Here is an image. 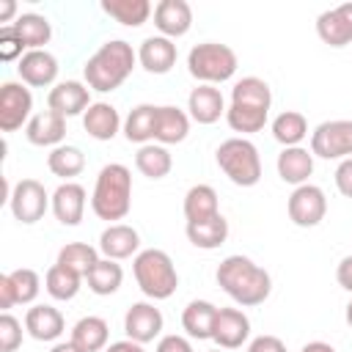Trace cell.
<instances>
[{
  "mask_svg": "<svg viewBox=\"0 0 352 352\" xmlns=\"http://www.w3.org/2000/svg\"><path fill=\"white\" fill-rule=\"evenodd\" d=\"M217 286L242 308H253V305H261L270 292H272V278L264 267H258L253 258L242 256V253H234V256H226L220 264H217Z\"/></svg>",
  "mask_w": 352,
  "mask_h": 352,
  "instance_id": "cell-1",
  "label": "cell"
},
{
  "mask_svg": "<svg viewBox=\"0 0 352 352\" xmlns=\"http://www.w3.org/2000/svg\"><path fill=\"white\" fill-rule=\"evenodd\" d=\"M135 63H138V52L132 50V44L124 38H110L85 60L82 66L85 85L99 94H110L124 85Z\"/></svg>",
  "mask_w": 352,
  "mask_h": 352,
  "instance_id": "cell-2",
  "label": "cell"
},
{
  "mask_svg": "<svg viewBox=\"0 0 352 352\" xmlns=\"http://www.w3.org/2000/svg\"><path fill=\"white\" fill-rule=\"evenodd\" d=\"M132 206V173L121 162H110L99 170L94 192H91V209L99 220H107L110 226L116 220H124Z\"/></svg>",
  "mask_w": 352,
  "mask_h": 352,
  "instance_id": "cell-3",
  "label": "cell"
},
{
  "mask_svg": "<svg viewBox=\"0 0 352 352\" xmlns=\"http://www.w3.org/2000/svg\"><path fill=\"white\" fill-rule=\"evenodd\" d=\"M132 272L140 292L151 300H168L179 286V272L173 267V258L160 248L140 250L132 261Z\"/></svg>",
  "mask_w": 352,
  "mask_h": 352,
  "instance_id": "cell-4",
  "label": "cell"
},
{
  "mask_svg": "<svg viewBox=\"0 0 352 352\" xmlns=\"http://www.w3.org/2000/svg\"><path fill=\"white\" fill-rule=\"evenodd\" d=\"M236 66H239L236 52L220 41H204L187 52V72L201 85H217L231 80L236 74Z\"/></svg>",
  "mask_w": 352,
  "mask_h": 352,
  "instance_id": "cell-5",
  "label": "cell"
},
{
  "mask_svg": "<svg viewBox=\"0 0 352 352\" xmlns=\"http://www.w3.org/2000/svg\"><path fill=\"white\" fill-rule=\"evenodd\" d=\"M217 168L236 184V187H253L261 179V157L258 148L248 138H228L214 151Z\"/></svg>",
  "mask_w": 352,
  "mask_h": 352,
  "instance_id": "cell-6",
  "label": "cell"
},
{
  "mask_svg": "<svg viewBox=\"0 0 352 352\" xmlns=\"http://www.w3.org/2000/svg\"><path fill=\"white\" fill-rule=\"evenodd\" d=\"M311 154L322 160H349L352 157V118L322 121L311 132Z\"/></svg>",
  "mask_w": 352,
  "mask_h": 352,
  "instance_id": "cell-7",
  "label": "cell"
},
{
  "mask_svg": "<svg viewBox=\"0 0 352 352\" xmlns=\"http://www.w3.org/2000/svg\"><path fill=\"white\" fill-rule=\"evenodd\" d=\"M8 206H11V214L19 223L33 226L52 206V195L44 190V184L38 179H22V182L14 184L11 198H8Z\"/></svg>",
  "mask_w": 352,
  "mask_h": 352,
  "instance_id": "cell-8",
  "label": "cell"
},
{
  "mask_svg": "<svg viewBox=\"0 0 352 352\" xmlns=\"http://www.w3.org/2000/svg\"><path fill=\"white\" fill-rule=\"evenodd\" d=\"M289 220L300 228H314L324 220L327 214V198H324V190L316 187V184H300L294 187V192L289 195Z\"/></svg>",
  "mask_w": 352,
  "mask_h": 352,
  "instance_id": "cell-9",
  "label": "cell"
},
{
  "mask_svg": "<svg viewBox=\"0 0 352 352\" xmlns=\"http://www.w3.org/2000/svg\"><path fill=\"white\" fill-rule=\"evenodd\" d=\"M33 110V94L25 88V82H3L0 88V129L3 132H16L28 121Z\"/></svg>",
  "mask_w": 352,
  "mask_h": 352,
  "instance_id": "cell-10",
  "label": "cell"
},
{
  "mask_svg": "<svg viewBox=\"0 0 352 352\" xmlns=\"http://www.w3.org/2000/svg\"><path fill=\"white\" fill-rule=\"evenodd\" d=\"M91 88L80 80H63V82H55L52 91L47 94V107L55 110L58 116L63 118H72V116H82L88 107H91Z\"/></svg>",
  "mask_w": 352,
  "mask_h": 352,
  "instance_id": "cell-11",
  "label": "cell"
},
{
  "mask_svg": "<svg viewBox=\"0 0 352 352\" xmlns=\"http://www.w3.org/2000/svg\"><path fill=\"white\" fill-rule=\"evenodd\" d=\"M162 311L154 308V302H132L124 314V333L126 338L138 344H148L162 333Z\"/></svg>",
  "mask_w": 352,
  "mask_h": 352,
  "instance_id": "cell-12",
  "label": "cell"
},
{
  "mask_svg": "<svg viewBox=\"0 0 352 352\" xmlns=\"http://www.w3.org/2000/svg\"><path fill=\"white\" fill-rule=\"evenodd\" d=\"M16 72H19L25 85L47 88L58 77V58L52 52H47V50H28L16 63Z\"/></svg>",
  "mask_w": 352,
  "mask_h": 352,
  "instance_id": "cell-13",
  "label": "cell"
},
{
  "mask_svg": "<svg viewBox=\"0 0 352 352\" xmlns=\"http://www.w3.org/2000/svg\"><path fill=\"white\" fill-rule=\"evenodd\" d=\"M250 336V319L239 308H217L212 341L220 349H239Z\"/></svg>",
  "mask_w": 352,
  "mask_h": 352,
  "instance_id": "cell-14",
  "label": "cell"
},
{
  "mask_svg": "<svg viewBox=\"0 0 352 352\" xmlns=\"http://www.w3.org/2000/svg\"><path fill=\"white\" fill-rule=\"evenodd\" d=\"M176 58H179L176 44L173 38H165V36H148L138 47V63L148 74H168L176 66Z\"/></svg>",
  "mask_w": 352,
  "mask_h": 352,
  "instance_id": "cell-15",
  "label": "cell"
},
{
  "mask_svg": "<svg viewBox=\"0 0 352 352\" xmlns=\"http://www.w3.org/2000/svg\"><path fill=\"white\" fill-rule=\"evenodd\" d=\"M154 25L160 36L179 38L192 28V8L184 0H160L154 6Z\"/></svg>",
  "mask_w": 352,
  "mask_h": 352,
  "instance_id": "cell-16",
  "label": "cell"
},
{
  "mask_svg": "<svg viewBox=\"0 0 352 352\" xmlns=\"http://www.w3.org/2000/svg\"><path fill=\"white\" fill-rule=\"evenodd\" d=\"M138 248H140V234L126 223H113L99 234V253L104 258L121 261V258L138 256L140 253Z\"/></svg>",
  "mask_w": 352,
  "mask_h": 352,
  "instance_id": "cell-17",
  "label": "cell"
},
{
  "mask_svg": "<svg viewBox=\"0 0 352 352\" xmlns=\"http://www.w3.org/2000/svg\"><path fill=\"white\" fill-rule=\"evenodd\" d=\"M226 99L214 85H195L187 96V116L198 124H214L226 116Z\"/></svg>",
  "mask_w": 352,
  "mask_h": 352,
  "instance_id": "cell-18",
  "label": "cell"
},
{
  "mask_svg": "<svg viewBox=\"0 0 352 352\" xmlns=\"http://www.w3.org/2000/svg\"><path fill=\"white\" fill-rule=\"evenodd\" d=\"M52 214L63 226H77L85 214V187L77 182H63L52 192Z\"/></svg>",
  "mask_w": 352,
  "mask_h": 352,
  "instance_id": "cell-19",
  "label": "cell"
},
{
  "mask_svg": "<svg viewBox=\"0 0 352 352\" xmlns=\"http://www.w3.org/2000/svg\"><path fill=\"white\" fill-rule=\"evenodd\" d=\"M25 138L33 143V146H60L63 138H66V118L58 116L55 110H41L36 113L28 126H25Z\"/></svg>",
  "mask_w": 352,
  "mask_h": 352,
  "instance_id": "cell-20",
  "label": "cell"
},
{
  "mask_svg": "<svg viewBox=\"0 0 352 352\" xmlns=\"http://www.w3.org/2000/svg\"><path fill=\"white\" fill-rule=\"evenodd\" d=\"M25 330L36 341H58L66 330L63 314L52 305H33L25 314Z\"/></svg>",
  "mask_w": 352,
  "mask_h": 352,
  "instance_id": "cell-21",
  "label": "cell"
},
{
  "mask_svg": "<svg viewBox=\"0 0 352 352\" xmlns=\"http://www.w3.org/2000/svg\"><path fill=\"white\" fill-rule=\"evenodd\" d=\"M275 168L286 184H294V187L308 184V176L314 173V154L302 146H289L278 154Z\"/></svg>",
  "mask_w": 352,
  "mask_h": 352,
  "instance_id": "cell-22",
  "label": "cell"
},
{
  "mask_svg": "<svg viewBox=\"0 0 352 352\" xmlns=\"http://www.w3.org/2000/svg\"><path fill=\"white\" fill-rule=\"evenodd\" d=\"M82 126L94 140H113L118 129H124L121 116L110 102H94L82 113Z\"/></svg>",
  "mask_w": 352,
  "mask_h": 352,
  "instance_id": "cell-23",
  "label": "cell"
},
{
  "mask_svg": "<svg viewBox=\"0 0 352 352\" xmlns=\"http://www.w3.org/2000/svg\"><path fill=\"white\" fill-rule=\"evenodd\" d=\"M214 319H217V305L209 300H192L182 311V327L190 338L206 341L214 333Z\"/></svg>",
  "mask_w": 352,
  "mask_h": 352,
  "instance_id": "cell-24",
  "label": "cell"
},
{
  "mask_svg": "<svg viewBox=\"0 0 352 352\" xmlns=\"http://www.w3.org/2000/svg\"><path fill=\"white\" fill-rule=\"evenodd\" d=\"M187 135H190V116L176 104H162L157 110L154 140L160 146H173V143H182Z\"/></svg>",
  "mask_w": 352,
  "mask_h": 352,
  "instance_id": "cell-25",
  "label": "cell"
},
{
  "mask_svg": "<svg viewBox=\"0 0 352 352\" xmlns=\"http://www.w3.org/2000/svg\"><path fill=\"white\" fill-rule=\"evenodd\" d=\"M157 104H138L129 110V116L124 118V138L129 143L146 146L148 140H154L157 132Z\"/></svg>",
  "mask_w": 352,
  "mask_h": 352,
  "instance_id": "cell-26",
  "label": "cell"
},
{
  "mask_svg": "<svg viewBox=\"0 0 352 352\" xmlns=\"http://www.w3.org/2000/svg\"><path fill=\"white\" fill-rule=\"evenodd\" d=\"M107 338H110V327L102 316H82L72 327V341L82 352H104Z\"/></svg>",
  "mask_w": 352,
  "mask_h": 352,
  "instance_id": "cell-27",
  "label": "cell"
},
{
  "mask_svg": "<svg viewBox=\"0 0 352 352\" xmlns=\"http://www.w3.org/2000/svg\"><path fill=\"white\" fill-rule=\"evenodd\" d=\"M220 214V204H217V192L209 184H192L184 195V217L187 223H201Z\"/></svg>",
  "mask_w": 352,
  "mask_h": 352,
  "instance_id": "cell-28",
  "label": "cell"
},
{
  "mask_svg": "<svg viewBox=\"0 0 352 352\" xmlns=\"http://www.w3.org/2000/svg\"><path fill=\"white\" fill-rule=\"evenodd\" d=\"M231 104H245V107H256V110L270 113L272 91H270L267 80H261V77H242L231 88Z\"/></svg>",
  "mask_w": 352,
  "mask_h": 352,
  "instance_id": "cell-29",
  "label": "cell"
},
{
  "mask_svg": "<svg viewBox=\"0 0 352 352\" xmlns=\"http://www.w3.org/2000/svg\"><path fill=\"white\" fill-rule=\"evenodd\" d=\"M187 239L201 250H214L228 239V220L223 214H214L201 223H187Z\"/></svg>",
  "mask_w": 352,
  "mask_h": 352,
  "instance_id": "cell-30",
  "label": "cell"
},
{
  "mask_svg": "<svg viewBox=\"0 0 352 352\" xmlns=\"http://www.w3.org/2000/svg\"><path fill=\"white\" fill-rule=\"evenodd\" d=\"M135 168L146 176V179H165L168 173H170V168H173V157H170V151L165 148V146H160V143H146V146H140L138 148V154H135Z\"/></svg>",
  "mask_w": 352,
  "mask_h": 352,
  "instance_id": "cell-31",
  "label": "cell"
},
{
  "mask_svg": "<svg viewBox=\"0 0 352 352\" xmlns=\"http://www.w3.org/2000/svg\"><path fill=\"white\" fill-rule=\"evenodd\" d=\"M47 168L63 179V182H72L74 176H80L85 170V154L77 148V146H69V143H60L55 146L50 154H47Z\"/></svg>",
  "mask_w": 352,
  "mask_h": 352,
  "instance_id": "cell-32",
  "label": "cell"
},
{
  "mask_svg": "<svg viewBox=\"0 0 352 352\" xmlns=\"http://www.w3.org/2000/svg\"><path fill=\"white\" fill-rule=\"evenodd\" d=\"M272 138L289 148V146H300L305 138H308V121L302 113L297 110H283L272 118Z\"/></svg>",
  "mask_w": 352,
  "mask_h": 352,
  "instance_id": "cell-33",
  "label": "cell"
},
{
  "mask_svg": "<svg viewBox=\"0 0 352 352\" xmlns=\"http://www.w3.org/2000/svg\"><path fill=\"white\" fill-rule=\"evenodd\" d=\"M102 11L124 28H140L151 16L148 0H102Z\"/></svg>",
  "mask_w": 352,
  "mask_h": 352,
  "instance_id": "cell-34",
  "label": "cell"
},
{
  "mask_svg": "<svg viewBox=\"0 0 352 352\" xmlns=\"http://www.w3.org/2000/svg\"><path fill=\"white\" fill-rule=\"evenodd\" d=\"M19 33V38L25 41L28 50H44V44L52 38V28H50V19L41 16V14H19L14 22H11Z\"/></svg>",
  "mask_w": 352,
  "mask_h": 352,
  "instance_id": "cell-35",
  "label": "cell"
},
{
  "mask_svg": "<svg viewBox=\"0 0 352 352\" xmlns=\"http://www.w3.org/2000/svg\"><path fill=\"white\" fill-rule=\"evenodd\" d=\"M85 280H88V289H91L94 294L107 297V294H116V292L121 289V283H124V270H121V264L113 261V258H99V264L85 275Z\"/></svg>",
  "mask_w": 352,
  "mask_h": 352,
  "instance_id": "cell-36",
  "label": "cell"
},
{
  "mask_svg": "<svg viewBox=\"0 0 352 352\" xmlns=\"http://www.w3.org/2000/svg\"><path fill=\"white\" fill-rule=\"evenodd\" d=\"M80 283H82V275H77L74 270L63 267V264H52L44 275V289L52 300H74L77 292H80Z\"/></svg>",
  "mask_w": 352,
  "mask_h": 352,
  "instance_id": "cell-37",
  "label": "cell"
},
{
  "mask_svg": "<svg viewBox=\"0 0 352 352\" xmlns=\"http://www.w3.org/2000/svg\"><path fill=\"white\" fill-rule=\"evenodd\" d=\"M55 264H63L69 270H74L77 275H88L96 264H99V250L94 245H85V242H69L58 250V261Z\"/></svg>",
  "mask_w": 352,
  "mask_h": 352,
  "instance_id": "cell-38",
  "label": "cell"
},
{
  "mask_svg": "<svg viewBox=\"0 0 352 352\" xmlns=\"http://www.w3.org/2000/svg\"><path fill=\"white\" fill-rule=\"evenodd\" d=\"M267 110H256V107H245V104H228L226 110V121L234 132H242V135H253V132H261L264 124H267Z\"/></svg>",
  "mask_w": 352,
  "mask_h": 352,
  "instance_id": "cell-39",
  "label": "cell"
},
{
  "mask_svg": "<svg viewBox=\"0 0 352 352\" xmlns=\"http://www.w3.org/2000/svg\"><path fill=\"white\" fill-rule=\"evenodd\" d=\"M316 33L327 47H346L352 41V36H349V30H346V25H344V19L338 16L336 8L322 11L316 16Z\"/></svg>",
  "mask_w": 352,
  "mask_h": 352,
  "instance_id": "cell-40",
  "label": "cell"
},
{
  "mask_svg": "<svg viewBox=\"0 0 352 352\" xmlns=\"http://www.w3.org/2000/svg\"><path fill=\"white\" fill-rule=\"evenodd\" d=\"M8 278H11V286H14L16 302L28 305V302H33V300L38 297V292H41V278H38L36 270H30V267H19V270L8 272Z\"/></svg>",
  "mask_w": 352,
  "mask_h": 352,
  "instance_id": "cell-41",
  "label": "cell"
},
{
  "mask_svg": "<svg viewBox=\"0 0 352 352\" xmlns=\"http://www.w3.org/2000/svg\"><path fill=\"white\" fill-rule=\"evenodd\" d=\"M22 346V322L11 314L0 316V352H16Z\"/></svg>",
  "mask_w": 352,
  "mask_h": 352,
  "instance_id": "cell-42",
  "label": "cell"
},
{
  "mask_svg": "<svg viewBox=\"0 0 352 352\" xmlns=\"http://www.w3.org/2000/svg\"><path fill=\"white\" fill-rule=\"evenodd\" d=\"M22 50H28V47L19 38L16 28L14 25H3L0 28V60H16L19 63V58L25 55Z\"/></svg>",
  "mask_w": 352,
  "mask_h": 352,
  "instance_id": "cell-43",
  "label": "cell"
},
{
  "mask_svg": "<svg viewBox=\"0 0 352 352\" xmlns=\"http://www.w3.org/2000/svg\"><path fill=\"white\" fill-rule=\"evenodd\" d=\"M336 187H338V192L344 198H352V157L338 162V168H336Z\"/></svg>",
  "mask_w": 352,
  "mask_h": 352,
  "instance_id": "cell-44",
  "label": "cell"
},
{
  "mask_svg": "<svg viewBox=\"0 0 352 352\" xmlns=\"http://www.w3.org/2000/svg\"><path fill=\"white\" fill-rule=\"evenodd\" d=\"M154 352H192V344H190L184 336L170 333V336H162V338L157 341V349H154Z\"/></svg>",
  "mask_w": 352,
  "mask_h": 352,
  "instance_id": "cell-45",
  "label": "cell"
},
{
  "mask_svg": "<svg viewBox=\"0 0 352 352\" xmlns=\"http://www.w3.org/2000/svg\"><path fill=\"white\" fill-rule=\"evenodd\" d=\"M248 352H286V344L278 336H258L248 344Z\"/></svg>",
  "mask_w": 352,
  "mask_h": 352,
  "instance_id": "cell-46",
  "label": "cell"
},
{
  "mask_svg": "<svg viewBox=\"0 0 352 352\" xmlns=\"http://www.w3.org/2000/svg\"><path fill=\"white\" fill-rule=\"evenodd\" d=\"M14 305H16V294H14L11 278L6 272V275H0V308H3V314H8V308H14Z\"/></svg>",
  "mask_w": 352,
  "mask_h": 352,
  "instance_id": "cell-47",
  "label": "cell"
},
{
  "mask_svg": "<svg viewBox=\"0 0 352 352\" xmlns=\"http://www.w3.org/2000/svg\"><path fill=\"white\" fill-rule=\"evenodd\" d=\"M336 278H338V286L352 292V256H344L338 261V270H336Z\"/></svg>",
  "mask_w": 352,
  "mask_h": 352,
  "instance_id": "cell-48",
  "label": "cell"
},
{
  "mask_svg": "<svg viewBox=\"0 0 352 352\" xmlns=\"http://www.w3.org/2000/svg\"><path fill=\"white\" fill-rule=\"evenodd\" d=\"M104 352H146V349H143V344H138V341H132V338H124V341L107 344Z\"/></svg>",
  "mask_w": 352,
  "mask_h": 352,
  "instance_id": "cell-49",
  "label": "cell"
},
{
  "mask_svg": "<svg viewBox=\"0 0 352 352\" xmlns=\"http://www.w3.org/2000/svg\"><path fill=\"white\" fill-rule=\"evenodd\" d=\"M336 11H338V16L344 19V25H346V30L352 36V3H341V6H336Z\"/></svg>",
  "mask_w": 352,
  "mask_h": 352,
  "instance_id": "cell-50",
  "label": "cell"
},
{
  "mask_svg": "<svg viewBox=\"0 0 352 352\" xmlns=\"http://www.w3.org/2000/svg\"><path fill=\"white\" fill-rule=\"evenodd\" d=\"M300 352H336V346L327 344V341H311V344H305Z\"/></svg>",
  "mask_w": 352,
  "mask_h": 352,
  "instance_id": "cell-51",
  "label": "cell"
},
{
  "mask_svg": "<svg viewBox=\"0 0 352 352\" xmlns=\"http://www.w3.org/2000/svg\"><path fill=\"white\" fill-rule=\"evenodd\" d=\"M14 14H16V3L14 0H3L0 3V22H8Z\"/></svg>",
  "mask_w": 352,
  "mask_h": 352,
  "instance_id": "cell-52",
  "label": "cell"
},
{
  "mask_svg": "<svg viewBox=\"0 0 352 352\" xmlns=\"http://www.w3.org/2000/svg\"><path fill=\"white\" fill-rule=\"evenodd\" d=\"M50 352H82V349H80V346H77V344L69 338V341H60V344H55Z\"/></svg>",
  "mask_w": 352,
  "mask_h": 352,
  "instance_id": "cell-53",
  "label": "cell"
},
{
  "mask_svg": "<svg viewBox=\"0 0 352 352\" xmlns=\"http://www.w3.org/2000/svg\"><path fill=\"white\" fill-rule=\"evenodd\" d=\"M346 324L352 327V300H349V305H346Z\"/></svg>",
  "mask_w": 352,
  "mask_h": 352,
  "instance_id": "cell-54",
  "label": "cell"
},
{
  "mask_svg": "<svg viewBox=\"0 0 352 352\" xmlns=\"http://www.w3.org/2000/svg\"><path fill=\"white\" fill-rule=\"evenodd\" d=\"M212 352H220V349H212Z\"/></svg>",
  "mask_w": 352,
  "mask_h": 352,
  "instance_id": "cell-55",
  "label": "cell"
}]
</instances>
